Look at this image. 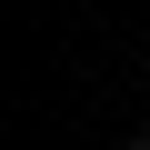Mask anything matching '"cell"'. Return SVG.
I'll list each match as a JSON object with an SVG mask.
<instances>
[{"label": "cell", "instance_id": "cell-1", "mask_svg": "<svg viewBox=\"0 0 150 150\" xmlns=\"http://www.w3.org/2000/svg\"><path fill=\"white\" fill-rule=\"evenodd\" d=\"M130 150H150V130H140V140H130Z\"/></svg>", "mask_w": 150, "mask_h": 150}]
</instances>
